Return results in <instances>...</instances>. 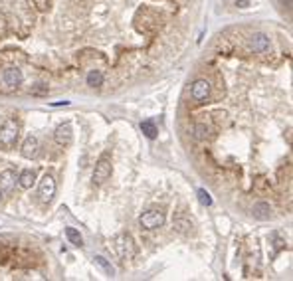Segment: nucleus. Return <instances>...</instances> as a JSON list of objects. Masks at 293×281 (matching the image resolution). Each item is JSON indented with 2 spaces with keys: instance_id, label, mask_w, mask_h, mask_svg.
<instances>
[{
  "instance_id": "11",
  "label": "nucleus",
  "mask_w": 293,
  "mask_h": 281,
  "mask_svg": "<svg viewBox=\"0 0 293 281\" xmlns=\"http://www.w3.org/2000/svg\"><path fill=\"white\" fill-rule=\"evenodd\" d=\"M22 71L18 68H6L4 73H2V81L8 85V87H18L22 83Z\"/></svg>"
},
{
  "instance_id": "21",
  "label": "nucleus",
  "mask_w": 293,
  "mask_h": 281,
  "mask_svg": "<svg viewBox=\"0 0 293 281\" xmlns=\"http://www.w3.org/2000/svg\"><path fill=\"white\" fill-rule=\"evenodd\" d=\"M232 2L236 6H240V8H248L250 6V0H232Z\"/></svg>"
},
{
  "instance_id": "2",
  "label": "nucleus",
  "mask_w": 293,
  "mask_h": 281,
  "mask_svg": "<svg viewBox=\"0 0 293 281\" xmlns=\"http://www.w3.org/2000/svg\"><path fill=\"white\" fill-rule=\"evenodd\" d=\"M113 172V166H111V153H103L95 163V168H93V184H103L105 180H109Z\"/></svg>"
},
{
  "instance_id": "7",
  "label": "nucleus",
  "mask_w": 293,
  "mask_h": 281,
  "mask_svg": "<svg viewBox=\"0 0 293 281\" xmlns=\"http://www.w3.org/2000/svg\"><path fill=\"white\" fill-rule=\"evenodd\" d=\"M20 151H22V157H24V159H36L38 153H40V140H38L34 135L26 137Z\"/></svg>"
},
{
  "instance_id": "20",
  "label": "nucleus",
  "mask_w": 293,
  "mask_h": 281,
  "mask_svg": "<svg viewBox=\"0 0 293 281\" xmlns=\"http://www.w3.org/2000/svg\"><path fill=\"white\" fill-rule=\"evenodd\" d=\"M198 200H200L202 206H212V198H210V194H208L204 188L198 190Z\"/></svg>"
},
{
  "instance_id": "17",
  "label": "nucleus",
  "mask_w": 293,
  "mask_h": 281,
  "mask_svg": "<svg viewBox=\"0 0 293 281\" xmlns=\"http://www.w3.org/2000/svg\"><path fill=\"white\" fill-rule=\"evenodd\" d=\"M210 135V127L206 123H196L194 125V139L196 140H206Z\"/></svg>"
},
{
  "instance_id": "1",
  "label": "nucleus",
  "mask_w": 293,
  "mask_h": 281,
  "mask_svg": "<svg viewBox=\"0 0 293 281\" xmlns=\"http://www.w3.org/2000/svg\"><path fill=\"white\" fill-rule=\"evenodd\" d=\"M20 137V125L16 119H6L0 127V145L4 149H12Z\"/></svg>"
},
{
  "instance_id": "23",
  "label": "nucleus",
  "mask_w": 293,
  "mask_h": 281,
  "mask_svg": "<svg viewBox=\"0 0 293 281\" xmlns=\"http://www.w3.org/2000/svg\"><path fill=\"white\" fill-rule=\"evenodd\" d=\"M283 2V6H287V8H291V0H281Z\"/></svg>"
},
{
  "instance_id": "5",
  "label": "nucleus",
  "mask_w": 293,
  "mask_h": 281,
  "mask_svg": "<svg viewBox=\"0 0 293 281\" xmlns=\"http://www.w3.org/2000/svg\"><path fill=\"white\" fill-rule=\"evenodd\" d=\"M190 97L194 101H198V103L206 101L210 97V81L208 79H196L194 81L192 87H190Z\"/></svg>"
},
{
  "instance_id": "18",
  "label": "nucleus",
  "mask_w": 293,
  "mask_h": 281,
  "mask_svg": "<svg viewBox=\"0 0 293 281\" xmlns=\"http://www.w3.org/2000/svg\"><path fill=\"white\" fill-rule=\"evenodd\" d=\"M93 259H95V263H97V265H99V267L105 271V275H109V277H113V275H115V267L107 261V258H103V256H95Z\"/></svg>"
},
{
  "instance_id": "6",
  "label": "nucleus",
  "mask_w": 293,
  "mask_h": 281,
  "mask_svg": "<svg viewBox=\"0 0 293 281\" xmlns=\"http://www.w3.org/2000/svg\"><path fill=\"white\" fill-rule=\"evenodd\" d=\"M117 252L123 259H131L135 256V246H133V238L129 236V234H123V236H119L117 240Z\"/></svg>"
},
{
  "instance_id": "19",
  "label": "nucleus",
  "mask_w": 293,
  "mask_h": 281,
  "mask_svg": "<svg viewBox=\"0 0 293 281\" xmlns=\"http://www.w3.org/2000/svg\"><path fill=\"white\" fill-rule=\"evenodd\" d=\"M66 236H68L70 244H73V246H77V248L83 246V238H81V234H79L75 228H66Z\"/></svg>"
},
{
  "instance_id": "8",
  "label": "nucleus",
  "mask_w": 293,
  "mask_h": 281,
  "mask_svg": "<svg viewBox=\"0 0 293 281\" xmlns=\"http://www.w3.org/2000/svg\"><path fill=\"white\" fill-rule=\"evenodd\" d=\"M250 46H252V50L254 52H258V54H266V52H269V48H271V44H269V38L266 36V34H254L252 38H250Z\"/></svg>"
},
{
  "instance_id": "24",
  "label": "nucleus",
  "mask_w": 293,
  "mask_h": 281,
  "mask_svg": "<svg viewBox=\"0 0 293 281\" xmlns=\"http://www.w3.org/2000/svg\"><path fill=\"white\" fill-rule=\"evenodd\" d=\"M2 194H4V192H2V190H0V200H2Z\"/></svg>"
},
{
  "instance_id": "10",
  "label": "nucleus",
  "mask_w": 293,
  "mask_h": 281,
  "mask_svg": "<svg viewBox=\"0 0 293 281\" xmlns=\"http://www.w3.org/2000/svg\"><path fill=\"white\" fill-rule=\"evenodd\" d=\"M172 230L182 234V236H188V234L194 232V222L190 218H186V216H176L172 220Z\"/></svg>"
},
{
  "instance_id": "15",
  "label": "nucleus",
  "mask_w": 293,
  "mask_h": 281,
  "mask_svg": "<svg viewBox=\"0 0 293 281\" xmlns=\"http://www.w3.org/2000/svg\"><path fill=\"white\" fill-rule=\"evenodd\" d=\"M141 131H143V135L146 137V139H157V135H159V129H157V125L151 121V119H146V121H143L141 123Z\"/></svg>"
},
{
  "instance_id": "4",
  "label": "nucleus",
  "mask_w": 293,
  "mask_h": 281,
  "mask_svg": "<svg viewBox=\"0 0 293 281\" xmlns=\"http://www.w3.org/2000/svg\"><path fill=\"white\" fill-rule=\"evenodd\" d=\"M56 178L50 174V172H46L44 176H42V180H40V186H38V194H40V200L42 202H52L54 200V196H56Z\"/></svg>"
},
{
  "instance_id": "14",
  "label": "nucleus",
  "mask_w": 293,
  "mask_h": 281,
  "mask_svg": "<svg viewBox=\"0 0 293 281\" xmlns=\"http://www.w3.org/2000/svg\"><path fill=\"white\" fill-rule=\"evenodd\" d=\"M252 214H254V218H256V220L266 222V220H269V218H271V206H269L268 202H258V204H254Z\"/></svg>"
},
{
  "instance_id": "16",
  "label": "nucleus",
  "mask_w": 293,
  "mask_h": 281,
  "mask_svg": "<svg viewBox=\"0 0 293 281\" xmlns=\"http://www.w3.org/2000/svg\"><path fill=\"white\" fill-rule=\"evenodd\" d=\"M85 81H87L89 87H101V85H103V73H101L99 70H93V71L87 73Z\"/></svg>"
},
{
  "instance_id": "9",
  "label": "nucleus",
  "mask_w": 293,
  "mask_h": 281,
  "mask_svg": "<svg viewBox=\"0 0 293 281\" xmlns=\"http://www.w3.org/2000/svg\"><path fill=\"white\" fill-rule=\"evenodd\" d=\"M54 139H56V143H58V145H62V147L70 145V143H72V139H73L72 125H70V123H62V125L56 129V133H54Z\"/></svg>"
},
{
  "instance_id": "13",
  "label": "nucleus",
  "mask_w": 293,
  "mask_h": 281,
  "mask_svg": "<svg viewBox=\"0 0 293 281\" xmlns=\"http://www.w3.org/2000/svg\"><path fill=\"white\" fill-rule=\"evenodd\" d=\"M18 186L20 188H24V190H30L32 186H34V182H36V172L32 170V168H26V170H22L20 174H18Z\"/></svg>"
},
{
  "instance_id": "3",
  "label": "nucleus",
  "mask_w": 293,
  "mask_h": 281,
  "mask_svg": "<svg viewBox=\"0 0 293 281\" xmlns=\"http://www.w3.org/2000/svg\"><path fill=\"white\" fill-rule=\"evenodd\" d=\"M165 212L163 210H146L139 216V226L145 230H157L165 224Z\"/></svg>"
},
{
  "instance_id": "22",
  "label": "nucleus",
  "mask_w": 293,
  "mask_h": 281,
  "mask_svg": "<svg viewBox=\"0 0 293 281\" xmlns=\"http://www.w3.org/2000/svg\"><path fill=\"white\" fill-rule=\"evenodd\" d=\"M32 93H34V95H38V93H46V87H38V89H34Z\"/></svg>"
},
{
  "instance_id": "12",
  "label": "nucleus",
  "mask_w": 293,
  "mask_h": 281,
  "mask_svg": "<svg viewBox=\"0 0 293 281\" xmlns=\"http://www.w3.org/2000/svg\"><path fill=\"white\" fill-rule=\"evenodd\" d=\"M16 186V172L14 170H2L0 172V190L10 192Z\"/></svg>"
}]
</instances>
